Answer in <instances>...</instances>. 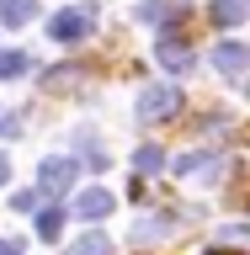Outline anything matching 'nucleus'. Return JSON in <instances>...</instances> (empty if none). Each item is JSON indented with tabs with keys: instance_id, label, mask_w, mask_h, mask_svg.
Listing matches in <instances>:
<instances>
[{
	"instance_id": "1",
	"label": "nucleus",
	"mask_w": 250,
	"mask_h": 255,
	"mask_svg": "<svg viewBox=\"0 0 250 255\" xmlns=\"http://www.w3.org/2000/svg\"><path fill=\"white\" fill-rule=\"evenodd\" d=\"M75 159H64V154H53V159H43L37 165V197H64V191L75 186Z\"/></svg>"
},
{
	"instance_id": "2",
	"label": "nucleus",
	"mask_w": 250,
	"mask_h": 255,
	"mask_svg": "<svg viewBox=\"0 0 250 255\" xmlns=\"http://www.w3.org/2000/svg\"><path fill=\"white\" fill-rule=\"evenodd\" d=\"M176 112H181V91H176V85H149V91L139 96V123H165Z\"/></svg>"
},
{
	"instance_id": "3",
	"label": "nucleus",
	"mask_w": 250,
	"mask_h": 255,
	"mask_svg": "<svg viewBox=\"0 0 250 255\" xmlns=\"http://www.w3.org/2000/svg\"><path fill=\"white\" fill-rule=\"evenodd\" d=\"M155 59H160V69H171V75H187V69H192V48H187L181 32H160Z\"/></svg>"
},
{
	"instance_id": "4",
	"label": "nucleus",
	"mask_w": 250,
	"mask_h": 255,
	"mask_svg": "<svg viewBox=\"0 0 250 255\" xmlns=\"http://www.w3.org/2000/svg\"><path fill=\"white\" fill-rule=\"evenodd\" d=\"M213 69H219L229 85H240L245 69H250V48L245 43H219V48H213Z\"/></svg>"
},
{
	"instance_id": "5",
	"label": "nucleus",
	"mask_w": 250,
	"mask_h": 255,
	"mask_svg": "<svg viewBox=\"0 0 250 255\" xmlns=\"http://www.w3.org/2000/svg\"><path fill=\"white\" fill-rule=\"evenodd\" d=\"M48 32H53L59 43H80V37H91V11H59Z\"/></svg>"
},
{
	"instance_id": "6",
	"label": "nucleus",
	"mask_w": 250,
	"mask_h": 255,
	"mask_svg": "<svg viewBox=\"0 0 250 255\" xmlns=\"http://www.w3.org/2000/svg\"><path fill=\"white\" fill-rule=\"evenodd\" d=\"M112 191H101V186H91V191H80V202H75V213L85 223H101V218H112Z\"/></svg>"
},
{
	"instance_id": "7",
	"label": "nucleus",
	"mask_w": 250,
	"mask_h": 255,
	"mask_svg": "<svg viewBox=\"0 0 250 255\" xmlns=\"http://www.w3.org/2000/svg\"><path fill=\"white\" fill-rule=\"evenodd\" d=\"M219 170H224L219 154H181L176 159V175H192V181H213Z\"/></svg>"
},
{
	"instance_id": "8",
	"label": "nucleus",
	"mask_w": 250,
	"mask_h": 255,
	"mask_svg": "<svg viewBox=\"0 0 250 255\" xmlns=\"http://www.w3.org/2000/svg\"><path fill=\"white\" fill-rule=\"evenodd\" d=\"M37 16V0H0V27H27Z\"/></svg>"
},
{
	"instance_id": "9",
	"label": "nucleus",
	"mask_w": 250,
	"mask_h": 255,
	"mask_svg": "<svg viewBox=\"0 0 250 255\" xmlns=\"http://www.w3.org/2000/svg\"><path fill=\"white\" fill-rule=\"evenodd\" d=\"M208 16H213L219 27H240V21L250 16V5H245V0H213V5H208Z\"/></svg>"
},
{
	"instance_id": "10",
	"label": "nucleus",
	"mask_w": 250,
	"mask_h": 255,
	"mask_svg": "<svg viewBox=\"0 0 250 255\" xmlns=\"http://www.w3.org/2000/svg\"><path fill=\"white\" fill-rule=\"evenodd\" d=\"M32 218H37V239H59L64 234V207H37V213H32Z\"/></svg>"
},
{
	"instance_id": "11",
	"label": "nucleus",
	"mask_w": 250,
	"mask_h": 255,
	"mask_svg": "<svg viewBox=\"0 0 250 255\" xmlns=\"http://www.w3.org/2000/svg\"><path fill=\"white\" fill-rule=\"evenodd\" d=\"M160 165H165V149H155V143H139V149H133V170L139 175H155Z\"/></svg>"
},
{
	"instance_id": "12",
	"label": "nucleus",
	"mask_w": 250,
	"mask_h": 255,
	"mask_svg": "<svg viewBox=\"0 0 250 255\" xmlns=\"http://www.w3.org/2000/svg\"><path fill=\"white\" fill-rule=\"evenodd\" d=\"M27 69H32V59L21 48H5V53H0V80H16V75H27Z\"/></svg>"
},
{
	"instance_id": "13",
	"label": "nucleus",
	"mask_w": 250,
	"mask_h": 255,
	"mask_svg": "<svg viewBox=\"0 0 250 255\" xmlns=\"http://www.w3.org/2000/svg\"><path fill=\"white\" fill-rule=\"evenodd\" d=\"M144 21H181V5H165V0H144L139 5Z\"/></svg>"
},
{
	"instance_id": "14",
	"label": "nucleus",
	"mask_w": 250,
	"mask_h": 255,
	"mask_svg": "<svg viewBox=\"0 0 250 255\" xmlns=\"http://www.w3.org/2000/svg\"><path fill=\"white\" fill-rule=\"evenodd\" d=\"M69 255H112V239L107 234H85V239L69 245Z\"/></svg>"
},
{
	"instance_id": "15",
	"label": "nucleus",
	"mask_w": 250,
	"mask_h": 255,
	"mask_svg": "<svg viewBox=\"0 0 250 255\" xmlns=\"http://www.w3.org/2000/svg\"><path fill=\"white\" fill-rule=\"evenodd\" d=\"M69 80H80V69H75V64H59V69H43V85H48V91H64Z\"/></svg>"
},
{
	"instance_id": "16",
	"label": "nucleus",
	"mask_w": 250,
	"mask_h": 255,
	"mask_svg": "<svg viewBox=\"0 0 250 255\" xmlns=\"http://www.w3.org/2000/svg\"><path fill=\"white\" fill-rule=\"evenodd\" d=\"M11 207H16V213H32V207H37V191H16Z\"/></svg>"
},
{
	"instance_id": "17",
	"label": "nucleus",
	"mask_w": 250,
	"mask_h": 255,
	"mask_svg": "<svg viewBox=\"0 0 250 255\" xmlns=\"http://www.w3.org/2000/svg\"><path fill=\"white\" fill-rule=\"evenodd\" d=\"M16 133H21V128H16V117H5V112H0V138H16Z\"/></svg>"
},
{
	"instance_id": "18",
	"label": "nucleus",
	"mask_w": 250,
	"mask_h": 255,
	"mask_svg": "<svg viewBox=\"0 0 250 255\" xmlns=\"http://www.w3.org/2000/svg\"><path fill=\"white\" fill-rule=\"evenodd\" d=\"M0 255H21V239H0Z\"/></svg>"
},
{
	"instance_id": "19",
	"label": "nucleus",
	"mask_w": 250,
	"mask_h": 255,
	"mask_svg": "<svg viewBox=\"0 0 250 255\" xmlns=\"http://www.w3.org/2000/svg\"><path fill=\"white\" fill-rule=\"evenodd\" d=\"M5 181H11V159L0 154V186H5Z\"/></svg>"
},
{
	"instance_id": "20",
	"label": "nucleus",
	"mask_w": 250,
	"mask_h": 255,
	"mask_svg": "<svg viewBox=\"0 0 250 255\" xmlns=\"http://www.w3.org/2000/svg\"><path fill=\"white\" fill-rule=\"evenodd\" d=\"M208 255H235V250H208Z\"/></svg>"
}]
</instances>
